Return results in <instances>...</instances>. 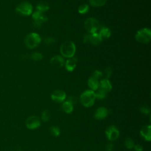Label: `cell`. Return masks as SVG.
<instances>
[{
  "label": "cell",
  "instance_id": "cell-20",
  "mask_svg": "<svg viewBox=\"0 0 151 151\" xmlns=\"http://www.w3.org/2000/svg\"><path fill=\"white\" fill-rule=\"evenodd\" d=\"M49 8H50V6H49L48 4L45 2H41L38 3L36 6L37 10L38 11H40L42 13L47 11V10H48Z\"/></svg>",
  "mask_w": 151,
  "mask_h": 151
},
{
  "label": "cell",
  "instance_id": "cell-2",
  "mask_svg": "<svg viewBox=\"0 0 151 151\" xmlns=\"http://www.w3.org/2000/svg\"><path fill=\"white\" fill-rule=\"evenodd\" d=\"M76 52V45L71 41H66L60 46V53L66 58L73 57Z\"/></svg>",
  "mask_w": 151,
  "mask_h": 151
},
{
  "label": "cell",
  "instance_id": "cell-17",
  "mask_svg": "<svg viewBox=\"0 0 151 151\" xmlns=\"http://www.w3.org/2000/svg\"><path fill=\"white\" fill-rule=\"evenodd\" d=\"M62 109L65 113H71L74 109L73 102L70 99H68L63 103Z\"/></svg>",
  "mask_w": 151,
  "mask_h": 151
},
{
  "label": "cell",
  "instance_id": "cell-14",
  "mask_svg": "<svg viewBox=\"0 0 151 151\" xmlns=\"http://www.w3.org/2000/svg\"><path fill=\"white\" fill-rule=\"evenodd\" d=\"M108 115V110L104 107H100L97 109L94 113V117L97 120L104 119Z\"/></svg>",
  "mask_w": 151,
  "mask_h": 151
},
{
  "label": "cell",
  "instance_id": "cell-22",
  "mask_svg": "<svg viewBox=\"0 0 151 151\" xmlns=\"http://www.w3.org/2000/svg\"><path fill=\"white\" fill-rule=\"evenodd\" d=\"M89 2L93 6L100 7L106 4V0H89Z\"/></svg>",
  "mask_w": 151,
  "mask_h": 151
},
{
  "label": "cell",
  "instance_id": "cell-24",
  "mask_svg": "<svg viewBox=\"0 0 151 151\" xmlns=\"http://www.w3.org/2000/svg\"><path fill=\"white\" fill-rule=\"evenodd\" d=\"M50 132L51 135L55 137H57L60 134V129L57 126H52L50 128Z\"/></svg>",
  "mask_w": 151,
  "mask_h": 151
},
{
  "label": "cell",
  "instance_id": "cell-12",
  "mask_svg": "<svg viewBox=\"0 0 151 151\" xmlns=\"http://www.w3.org/2000/svg\"><path fill=\"white\" fill-rule=\"evenodd\" d=\"M50 62L51 65L55 68H60L62 67L65 64L64 59L61 55H55L52 57L50 59Z\"/></svg>",
  "mask_w": 151,
  "mask_h": 151
},
{
  "label": "cell",
  "instance_id": "cell-15",
  "mask_svg": "<svg viewBox=\"0 0 151 151\" xmlns=\"http://www.w3.org/2000/svg\"><path fill=\"white\" fill-rule=\"evenodd\" d=\"M99 88L104 90L105 92L108 93L111 91L112 86L109 79L103 78L99 83Z\"/></svg>",
  "mask_w": 151,
  "mask_h": 151
},
{
  "label": "cell",
  "instance_id": "cell-13",
  "mask_svg": "<svg viewBox=\"0 0 151 151\" xmlns=\"http://www.w3.org/2000/svg\"><path fill=\"white\" fill-rule=\"evenodd\" d=\"M140 136L145 140L149 142L151 139V126L150 125H145L143 126L140 130Z\"/></svg>",
  "mask_w": 151,
  "mask_h": 151
},
{
  "label": "cell",
  "instance_id": "cell-23",
  "mask_svg": "<svg viewBox=\"0 0 151 151\" xmlns=\"http://www.w3.org/2000/svg\"><path fill=\"white\" fill-rule=\"evenodd\" d=\"M50 117H51V112L50 110H45L42 112L41 118L43 122H47L49 121V120L50 119Z\"/></svg>",
  "mask_w": 151,
  "mask_h": 151
},
{
  "label": "cell",
  "instance_id": "cell-30",
  "mask_svg": "<svg viewBox=\"0 0 151 151\" xmlns=\"http://www.w3.org/2000/svg\"><path fill=\"white\" fill-rule=\"evenodd\" d=\"M91 77L99 80V78H100L101 77H103L102 75V72L99 70H95L93 73H92V76Z\"/></svg>",
  "mask_w": 151,
  "mask_h": 151
},
{
  "label": "cell",
  "instance_id": "cell-29",
  "mask_svg": "<svg viewBox=\"0 0 151 151\" xmlns=\"http://www.w3.org/2000/svg\"><path fill=\"white\" fill-rule=\"evenodd\" d=\"M55 42V40L52 37H47L44 40V42L46 45H53Z\"/></svg>",
  "mask_w": 151,
  "mask_h": 151
},
{
  "label": "cell",
  "instance_id": "cell-19",
  "mask_svg": "<svg viewBox=\"0 0 151 151\" xmlns=\"http://www.w3.org/2000/svg\"><path fill=\"white\" fill-rule=\"evenodd\" d=\"M99 34L102 39L103 38H108L109 37H110V36L111 35V31L109 28L104 27H102L100 29Z\"/></svg>",
  "mask_w": 151,
  "mask_h": 151
},
{
  "label": "cell",
  "instance_id": "cell-34",
  "mask_svg": "<svg viewBox=\"0 0 151 151\" xmlns=\"http://www.w3.org/2000/svg\"><path fill=\"white\" fill-rule=\"evenodd\" d=\"M17 151H22V150H17Z\"/></svg>",
  "mask_w": 151,
  "mask_h": 151
},
{
  "label": "cell",
  "instance_id": "cell-31",
  "mask_svg": "<svg viewBox=\"0 0 151 151\" xmlns=\"http://www.w3.org/2000/svg\"><path fill=\"white\" fill-rule=\"evenodd\" d=\"M140 110L141 111V113H142L143 114H148L150 113V109L149 107H146V106H143L140 109Z\"/></svg>",
  "mask_w": 151,
  "mask_h": 151
},
{
  "label": "cell",
  "instance_id": "cell-27",
  "mask_svg": "<svg viewBox=\"0 0 151 151\" xmlns=\"http://www.w3.org/2000/svg\"><path fill=\"white\" fill-rule=\"evenodd\" d=\"M43 58L42 55L40 52H34L31 55V58L34 61H40Z\"/></svg>",
  "mask_w": 151,
  "mask_h": 151
},
{
  "label": "cell",
  "instance_id": "cell-10",
  "mask_svg": "<svg viewBox=\"0 0 151 151\" xmlns=\"http://www.w3.org/2000/svg\"><path fill=\"white\" fill-rule=\"evenodd\" d=\"M32 18L34 20V25L37 27H40L43 22L48 19V18L42 12L37 10L33 12Z\"/></svg>",
  "mask_w": 151,
  "mask_h": 151
},
{
  "label": "cell",
  "instance_id": "cell-11",
  "mask_svg": "<svg viewBox=\"0 0 151 151\" xmlns=\"http://www.w3.org/2000/svg\"><path fill=\"white\" fill-rule=\"evenodd\" d=\"M51 98L55 102L61 103L65 100L66 94L65 91L62 90H56L51 94Z\"/></svg>",
  "mask_w": 151,
  "mask_h": 151
},
{
  "label": "cell",
  "instance_id": "cell-18",
  "mask_svg": "<svg viewBox=\"0 0 151 151\" xmlns=\"http://www.w3.org/2000/svg\"><path fill=\"white\" fill-rule=\"evenodd\" d=\"M88 86L91 88V90L95 91L97 90L99 87V80L93 77H90L87 81Z\"/></svg>",
  "mask_w": 151,
  "mask_h": 151
},
{
  "label": "cell",
  "instance_id": "cell-26",
  "mask_svg": "<svg viewBox=\"0 0 151 151\" xmlns=\"http://www.w3.org/2000/svg\"><path fill=\"white\" fill-rule=\"evenodd\" d=\"M124 145H125L126 147L129 149H131L133 148L134 146V143L133 140L130 137L126 139V140L124 141Z\"/></svg>",
  "mask_w": 151,
  "mask_h": 151
},
{
  "label": "cell",
  "instance_id": "cell-33",
  "mask_svg": "<svg viewBox=\"0 0 151 151\" xmlns=\"http://www.w3.org/2000/svg\"><path fill=\"white\" fill-rule=\"evenodd\" d=\"M136 151H142L143 150V147L142 145L139 144L134 145V146L133 147Z\"/></svg>",
  "mask_w": 151,
  "mask_h": 151
},
{
  "label": "cell",
  "instance_id": "cell-3",
  "mask_svg": "<svg viewBox=\"0 0 151 151\" xmlns=\"http://www.w3.org/2000/svg\"><path fill=\"white\" fill-rule=\"evenodd\" d=\"M41 40L39 34L35 32H31L26 36L24 42L27 48L32 49L37 47L41 42Z\"/></svg>",
  "mask_w": 151,
  "mask_h": 151
},
{
  "label": "cell",
  "instance_id": "cell-21",
  "mask_svg": "<svg viewBox=\"0 0 151 151\" xmlns=\"http://www.w3.org/2000/svg\"><path fill=\"white\" fill-rule=\"evenodd\" d=\"M94 93H95L96 99H97L99 100H102L104 99L106 97V94H107L106 92H105L104 90L99 88L96 90V92H94Z\"/></svg>",
  "mask_w": 151,
  "mask_h": 151
},
{
  "label": "cell",
  "instance_id": "cell-16",
  "mask_svg": "<svg viewBox=\"0 0 151 151\" xmlns=\"http://www.w3.org/2000/svg\"><path fill=\"white\" fill-rule=\"evenodd\" d=\"M77 60V58L73 57L68 59L64 64L65 69L68 71H73L76 67Z\"/></svg>",
  "mask_w": 151,
  "mask_h": 151
},
{
  "label": "cell",
  "instance_id": "cell-7",
  "mask_svg": "<svg viewBox=\"0 0 151 151\" xmlns=\"http://www.w3.org/2000/svg\"><path fill=\"white\" fill-rule=\"evenodd\" d=\"M102 38L100 37L98 33L88 34L84 35L83 42L85 43H90L94 45H97L101 43Z\"/></svg>",
  "mask_w": 151,
  "mask_h": 151
},
{
  "label": "cell",
  "instance_id": "cell-9",
  "mask_svg": "<svg viewBox=\"0 0 151 151\" xmlns=\"http://www.w3.org/2000/svg\"><path fill=\"white\" fill-rule=\"evenodd\" d=\"M25 125L29 129H35L40 126L41 120L40 118L36 116H31L27 119Z\"/></svg>",
  "mask_w": 151,
  "mask_h": 151
},
{
  "label": "cell",
  "instance_id": "cell-4",
  "mask_svg": "<svg viewBox=\"0 0 151 151\" xmlns=\"http://www.w3.org/2000/svg\"><path fill=\"white\" fill-rule=\"evenodd\" d=\"M135 39L137 41L146 44L150 42L151 40V31L149 28H144L137 31L135 35Z\"/></svg>",
  "mask_w": 151,
  "mask_h": 151
},
{
  "label": "cell",
  "instance_id": "cell-6",
  "mask_svg": "<svg viewBox=\"0 0 151 151\" xmlns=\"http://www.w3.org/2000/svg\"><path fill=\"white\" fill-rule=\"evenodd\" d=\"M84 27L89 34L95 33L99 28V21L94 18H88L84 22Z\"/></svg>",
  "mask_w": 151,
  "mask_h": 151
},
{
  "label": "cell",
  "instance_id": "cell-1",
  "mask_svg": "<svg viewBox=\"0 0 151 151\" xmlns=\"http://www.w3.org/2000/svg\"><path fill=\"white\" fill-rule=\"evenodd\" d=\"M95 100L94 91L91 90H85L80 96V100L81 104L86 107L92 106L95 102Z\"/></svg>",
  "mask_w": 151,
  "mask_h": 151
},
{
  "label": "cell",
  "instance_id": "cell-32",
  "mask_svg": "<svg viewBox=\"0 0 151 151\" xmlns=\"http://www.w3.org/2000/svg\"><path fill=\"white\" fill-rule=\"evenodd\" d=\"M113 148V145L111 143H108L105 146L106 151H111Z\"/></svg>",
  "mask_w": 151,
  "mask_h": 151
},
{
  "label": "cell",
  "instance_id": "cell-25",
  "mask_svg": "<svg viewBox=\"0 0 151 151\" xmlns=\"http://www.w3.org/2000/svg\"><path fill=\"white\" fill-rule=\"evenodd\" d=\"M88 10H89V6L87 4H86L80 5L78 8V11L81 14H84L87 13L88 11Z\"/></svg>",
  "mask_w": 151,
  "mask_h": 151
},
{
  "label": "cell",
  "instance_id": "cell-28",
  "mask_svg": "<svg viewBox=\"0 0 151 151\" xmlns=\"http://www.w3.org/2000/svg\"><path fill=\"white\" fill-rule=\"evenodd\" d=\"M111 74V69L110 67H107L104 70L103 73H102L103 76L104 77V78H107L108 79Z\"/></svg>",
  "mask_w": 151,
  "mask_h": 151
},
{
  "label": "cell",
  "instance_id": "cell-5",
  "mask_svg": "<svg viewBox=\"0 0 151 151\" xmlns=\"http://www.w3.org/2000/svg\"><path fill=\"white\" fill-rule=\"evenodd\" d=\"M15 10L18 14L21 15L28 16L32 12V6L28 2H22L17 6Z\"/></svg>",
  "mask_w": 151,
  "mask_h": 151
},
{
  "label": "cell",
  "instance_id": "cell-8",
  "mask_svg": "<svg viewBox=\"0 0 151 151\" xmlns=\"http://www.w3.org/2000/svg\"><path fill=\"white\" fill-rule=\"evenodd\" d=\"M119 130L115 126L111 125L109 126L106 131L105 134L106 138L109 141H114L119 136Z\"/></svg>",
  "mask_w": 151,
  "mask_h": 151
}]
</instances>
